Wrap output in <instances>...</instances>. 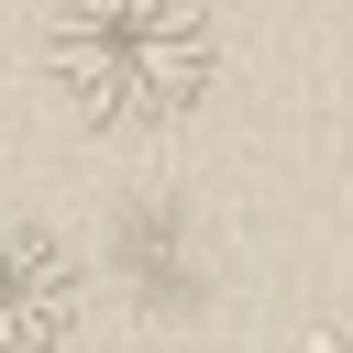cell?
Returning <instances> with one entry per match:
<instances>
[{
    "label": "cell",
    "mask_w": 353,
    "mask_h": 353,
    "mask_svg": "<svg viewBox=\"0 0 353 353\" xmlns=\"http://www.w3.org/2000/svg\"><path fill=\"white\" fill-rule=\"evenodd\" d=\"M44 77L99 132H165L221 77L210 0H44Z\"/></svg>",
    "instance_id": "1"
},
{
    "label": "cell",
    "mask_w": 353,
    "mask_h": 353,
    "mask_svg": "<svg viewBox=\"0 0 353 353\" xmlns=\"http://www.w3.org/2000/svg\"><path fill=\"white\" fill-rule=\"evenodd\" d=\"M88 320V265L44 221H0V353H66Z\"/></svg>",
    "instance_id": "2"
},
{
    "label": "cell",
    "mask_w": 353,
    "mask_h": 353,
    "mask_svg": "<svg viewBox=\"0 0 353 353\" xmlns=\"http://www.w3.org/2000/svg\"><path fill=\"white\" fill-rule=\"evenodd\" d=\"M298 353H353V320H320V331H309Z\"/></svg>",
    "instance_id": "3"
}]
</instances>
